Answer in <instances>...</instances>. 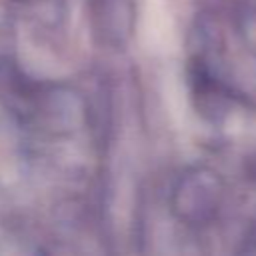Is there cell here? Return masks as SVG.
<instances>
[{"mask_svg":"<svg viewBox=\"0 0 256 256\" xmlns=\"http://www.w3.org/2000/svg\"><path fill=\"white\" fill-rule=\"evenodd\" d=\"M238 26L244 42L256 52V0H242L238 12Z\"/></svg>","mask_w":256,"mask_h":256,"instance_id":"1","label":"cell"}]
</instances>
